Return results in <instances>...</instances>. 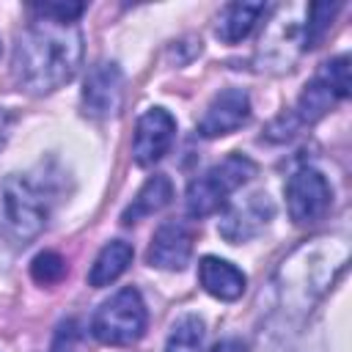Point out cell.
<instances>
[{
    "instance_id": "obj_1",
    "label": "cell",
    "mask_w": 352,
    "mask_h": 352,
    "mask_svg": "<svg viewBox=\"0 0 352 352\" xmlns=\"http://www.w3.org/2000/svg\"><path fill=\"white\" fill-rule=\"evenodd\" d=\"M82 50V30L77 22L36 16L16 38L14 77L30 94H52L77 74Z\"/></svg>"
},
{
    "instance_id": "obj_2",
    "label": "cell",
    "mask_w": 352,
    "mask_h": 352,
    "mask_svg": "<svg viewBox=\"0 0 352 352\" xmlns=\"http://www.w3.org/2000/svg\"><path fill=\"white\" fill-rule=\"evenodd\" d=\"M349 258V245L336 236H319L300 245L278 270L280 305L292 316H305L333 286Z\"/></svg>"
},
{
    "instance_id": "obj_3",
    "label": "cell",
    "mask_w": 352,
    "mask_h": 352,
    "mask_svg": "<svg viewBox=\"0 0 352 352\" xmlns=\"http://www.w3.org/2000/svg\"><path fill=\"white\" fill-rule=\"evenodd\" d=\"M47 195L28 176L14 173L0 184V231L16 245L38 236L47 226Z\"/></svg>"
},
{
    "instance_id": "obj_4",
    "label": "cell",
    "mask_w": 352,
    "mask_h": 352,
    "mask_svg": "<svg viewBox=\"0 0 352 352\" xmlns=\"http://www.w3.org/2000/svg\"><path fill=\"white\" fill-rule=\"evenodd\" d=\"M256 173V162L245 154H228L209 170H204L198 179L190 182L184 204L190 217H206L228 204V195H234L250 176Z\"/></svg>"
},
{
    "instance_id": "obj_5",
    "label": "cell",
    "mask_w": 352,
    "mask_h": 352,
    "mask_svg": "<svg viewBox=\"0 0 352 352\" xmlns=\"http://www.w3.org/2000/svg\"><path fill=\"white\" fill-rule=\"evenodd\" d=\"M146 322L148 314L140 292L135 286H124L96 308L91 333L107 346H129L146 333Z\"/></svg>"
},
{
    "instance_id": "obj_6",
    "label": "cell",
    "mask_w": 352,
    "mask_h": 352,
    "mask_svg": "<svg viewBox=\"0 0 352 352\" xmlns=\"http://www.w3.org/2000/svg\"><path fill=\"white\" fill-rule=\"evenodd\" d=\"M333 204V187L316 168H300L286 182V209L297 226H311L327 214Z\"/></svg>"
},
{
    "instance_id": "obj_7",
    "label": "cell",
    "mask_w": 352,
    "mask_h": 352,
    "mask_svg": "<svg viewBox=\"0 0 352 352\" xmlns=\"http://www.w3.org/2000/svg\"><path fill=\"white\" fill-rule=\"evenodd\" d=\"M272 217H275V204H272L270 192L267 190H253L245 198H239L234 204H226V212L217 220V234L226 242L239 245V242H248V239L258 236L270 226Z\"/></svg>"
},
{
    "instance_id": "obj_8",
    "label": "cell",
    "mask_w": 352,
    "mask_h": 352,
    "mask_svg": "<svg viewBox=\"0 0 352 352\" xmlns=\"http://www.w3.org/2000/svg\"><path fill=\"white\" fill-rule=\"evenodd\" d=\"M173 138H176V118L165 107H148L135 124V138H132L135 165L148 168L160 162L173 146Z\"/></svg>"
},
{
    "instance_id": "obj_9",
    "label": "cell",
    "mask_w": 352,
    "mask_h": 352,
    "mask_svg": "<svg viewBox=\"0 0 352 352\" xmlns=\"http://www.w3.org/2000/svg\"><path fill=\"white\" fill-rule=\"evenodd\" d=\"M124 96V74L118 63L113 60H99L91 66L85 85H82V113L91 118H107L118 113Z\"/></svg>"
},
{
    "instance_id": "obj_10",
    "label": "cell",
    "mask_w": 352,
    "mask_h": 352,
    "mask_svg": "<svg viewBox=\"0 0 352 352\" xmlns=\"http://www.w3.org/2000/svg\"><path fill=\"white\" fill-rule=\"evenodd\" d=\"M250 118V96L242 88H223L212 96L204 116L198 118L201 138H223L245 126Z\"/></svg>"
},
{
    "instance_id": "obj_11",
    "label": "cell",
    "mask_w": 352,
    "mask_h": 352,
    "mask_svg": "<svg viewBox=\"0 0 352 352\" xmlns=\"http://www.w3.org/2000/svg\"><path fill=\"white\" fill-rule=\"evenodd\" d=\"M192 256V231L179 223V220H170V223H162L148 245V264L157 267V270H184V264L190 261Z\"/></svg>"
},
{
    "instance_id": "obj_12",
    "label": "cell",
    "mask_w": 352,
    "mask_h": 352,
    "mask_svg": "<svg viewBox=\"0 0 352 352\" xmlns=\"http://www.w3.org/2000/svg\"><path fill=\"white\" fill-rule=\"evenodd\" d=\"M198 280L206 294H212L214 300H223V302L239 300L248 289L245 272L220 256H204L198 261Z\"/></svg>"
},
{
    "instance_id": "obj_13",
    "label": "cell",
    "mask_w": 352,
    "mask_h": 352,
    "mask_svg": "<svg viewBox=\"0 0 352 352\" xmlns=\"http://www.w3.org/2000/svg\"><path fill=\"white\" fill-rule=\"evenodd\" d=\"M302 28H305V22L275 19V25L267 30V36H261L258 55L267 63H275L278 72L292 69L294 58L302 52Z\"/></svg>"
},
{
    "instance_id": "obj_14",
    "label": "cell",
    "mask_w": 352,
    "mask_h": 352,
    "mask_svg": "<svg viewBox=\"0 0 352 352\" xmlns=\"http://www.w3.org/2000/svg\"><path fill=\"white\" fill-rule=\"evenodd\" d=\"M173 198V182L165 176V173H154L143 182V187L138 190V195L132 198V204L124 209L121 220L129 226V223H138L143 217H151L157 214L160 209H165Z\"/></svg>"
},
{
    "instance_id": "obj_15",
    "label": "cell",
    "mask_w": 352,
    "mask_h": 352,
    "mask_svg": "<svg viewBox=\"0 0 352 352\" xmlns=\"http://www.w3.org/2000/svg\"><path fill=\"white\" fill-rule=\"evenodd\" d=\"M264 11V3H228L217 16V38L226 44L248 38Z\"/></svg>"
},
{
    "instance_id": "obj_16",
    "label": "cell",
    "mask_w": 352,
    "mask_h": 352,
    "mask_svg": "<svg viewBox=\"0 0 352 352\" xmlns=\"http://www.w3.org/2000/svg\"><path fill=\"white\" fill-rule=\"evenodd\" d=\"M338 102V94L330 88V82L322 77V72H316V77L302 88L297 107H294V126H305V124H316L333 104Z\"/></svg>"
},
{
    "instance_id": "obj_17",
    "label": "cell",
    "mask_w": 352,
    "mask_h": 352,
    "mask_svg": "<svg viewBox=\"0 0 352 352\" xmlns=\"http://www.w3.org/2000/svg\"><path fill=\"white\" fill-rule=\"evenodd\" d=\"M132 264V245L124 242V239H113L107 242L99 256L94 258L91 264V272H88V283L94 289H102V286H110L116 278H121L126 272V267Z\"/></svg>"
},
{
    "instance_id": "obj_18",
    "label": "cell",
    "mask_w": 352,
    "mask_h": 352,
    "mask_svg": "<svg viewBox=\"0 0 352 352\" xmlns=\"http://www.w3.org/2000/svg\"><path fill=\"white\" fill-rule=\"evenodd\" d=\"M204 319L195 314H184L173 322L168 341H165V352H201L204 349Z\"/></svg>"
},
{
    "instance_id": "obj_19",
    "label": "cell",
    "mask_w": 352,
    "mask_h": 352,
    "mask_svg": "<svg viewBox=\"0 0 352 352\" xmlns=\"http://www.w3.org/2000/svg\"><path fill=\"white\" fill-rule=\"evenodd\" d=\"M338 11V3H314L305 8V28H302V50L316 47V41L330 28L333 16Z\"/></svg>"
},
{
    "instance_id": "obj_20",
    "label": "cell",
    "mask_w": 352,
    "mask_h": 352,
    "mask_svg": "<svg viewBox=\"0 0 352 352\" xmlns=\"http://www.w3.org/2000/svg\"><path fill=\"white\" fill-rule=\"evenodd\" d=\"M66 258L60 256V253H55V250H44V253H38L33 261H30V278L36 280V283H41V286H52V283H58L63 275H66Z\"/></svg>"
},
{
    "instance_id": "obj_21",
    "label": "cell",
    "mask_w": 352,
    "mask_h": 352,
    "mask_svg": "<svg viewBox=\"0 0 352 352\" xmlns=\"http://www.w3.org/2000/svg\"><path fill=\"white\" fill-rule=\"evenodd\" d=\"M322 77L330 82V88L338 94V99H346L349 96V58L346 55H338V58H330L327 63H322Z\"/></svg>"
},
{
    "instance_id": "obj_22",
    "label": "cell",
    "mask_w": 352,
    "mask_h": 352,
    "mask_svg": "<svg viewBox=\"0 0 352 352\" xmlns=\"http://www.w3.org/2000/svg\"><path fill=\"white\" fill-rule=\"evenodd\" d=\"M33 14L55 22H77L80 14L85 11V3H33Z\"/></svg>"
},
{
    "instance_id": "obj_23",
    "label": "cell",
    "mask_w": 352,
    "mask_h": 352,
    "mask_svg": "<svg viewBox=\"0 0 352 352\" xmlns=\"http://www.w3.org/2000/svg\"><path fill=\"white\" fill-rule=\"evenodd\" d=\"M77 344H80V324L74 319H66L55 327L50 352H77Z\"/></svg>"
},
{
    "instance_id": "obj_24",
    "label": "cell",
    "mask_w": 352,
    "mask_h": 352,
    "mask_svg": "<svg viewBox=\"0 0 352 352\" xmlns=\"http://www.w3.org/2000/svg\"><path fill=\"white\" fill-rule=\"evenodd\" d=\"M212 352H245V344L239 338H223L212 346Z\"/></svg>"
},
{
    "instance_id": "obj_25",
    "label": "cell",
    "mask_w": 352,
    "mask_h": 352,
    "mask_svg": "<svg viewBox=\"0 0 352 352\" xmlns=\"http://www.w3.org/2000/svg\"><path fill=\"white\" fill-rule=\"evenodd\" d=\"M256 352H289L280 341H275V338H270V341H261V346L256 349Z\"/></svg>"
},
{
    "instance_id": "obj_26",
    "label": "cell",
    "mask_w": 352,
    "mask_h": 352,
    "mask_svg": "<svg viewBox=\"0 0 352 352\" xmlns=\"http://www.w3.org/2000/svg\"><path fill=\"white\" fill-rule=\"evenodd\" d=\"M8 126H6V121H3V116H0V148H3V143H6V138H8V132H6Z\"/></svg>"
}]
</instances>
